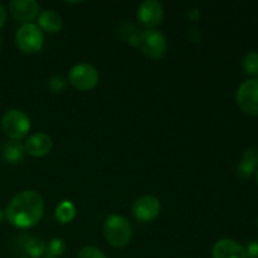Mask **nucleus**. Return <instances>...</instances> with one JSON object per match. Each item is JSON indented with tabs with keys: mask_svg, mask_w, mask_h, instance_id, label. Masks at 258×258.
Instances as JSON below:
<instances>
[{
	"mask_svg": "<svg viewBox=\"0 0 258 258\" xmlns=\"http://www.w3.org/2000/svg\"><path fill=\"white\" fill-rule=\"evenodd\" d=\"M5 218L17 228H30L40 221L44 212L42 196L35 190H23L13 197L5 209Z\"/></svg>",
	"mask_w": 258,
	"mask_h": 258,
	"instance_id": "1",
	"label": "nucleus"
},
{
	"mask_svg": "<svg viewBox=\"0 0 258 258\" xmlns=\"http://www.w3.org/2000/svg\"><path fill=\"white\" fill-rule=\"evenodd\" d=\"M76 216V207L70 201H63L55 208V217L60 223H70Z\"/></svg>",
	"mask_w": 258,
	"mask_h": 258,
	"instance_id": "16",
	"label": "nucleus"
},
{
	"mask_svg": "<svg viewBox=\"0 0 258 258\" xmlns=\"http://www.w3.org/2000/svg\"><path fill=\"white\" fill-rule=\"evenodd\" d=\"M160 202L154 196H141L134 202L133 214L138 221L151 222L160 214Z\"/></svg>",
	"mask_w": 258,
	"mask_h": 258,
	"instance_id": "8",
	"label": "nucleus"
},
{
	"mask_svg": "<svg viewBox=\"0 0 258 258\" xmlns=\"http://www.w3.org/2000/svg\"><path fill=\"white\" fill-rule=\"evenodd\" d=\"M236 100L243 112L258 116V78H251L241 83L237 90Z\"/></svg>",
	"mask_w": 258,
	"mask_h": 258,
	"instance_id": "6",
	"label": "nucleus"
},
{
	"mask_svg": "<svg viewBox=\"0 0 258 258\" xmlns=\"http://www.w3.org/2000/svg\"><path fill=\"white\" fill-rule=\"evenodd\" d=\"M242 66L248 75L258 76V52L252 50L247 53L242 60Z\"/></svg>",
	"mask_w": 258,
	"mask_h": 258,
	"instance_id": "17",
	"label": "nucleus"
},
{
	"mask_svg": "<svg viewBox=\"0 0 258 258\" xmlns=\"http://www.w3.org/2000/svg\"><path fill=\"white\" fill-rule=\"evenodd\" d=\"M66 242L63 241L62 238H53L52 241L49 242L48 244V256L53 257V258H57L59 256H62L66 251Z\"/></svg>",
	"mask_w": 258,
	"mask_h": 258,
	"instance_id": "19",
	"label": "nucleus"
},
{
	"mask_svg": "<svg viewBox=\"0 0 258 258\" xmlns=\"http://www.w3.org/2000/svg\"><path fill=\"white\" fill-rule=\"evenodd\" d=\"M139 47L141 52L150 59H160L168 49V42L165 35L156 29H148L141 35Z\"/></svg>",
	"mask_w": 258,
	"mask_h": 258,
	"instance_id": "7",
	"label": "nucleus"
},
{
	"mask_svg": "<svg viewBox=\"0 0 258 258\" xmlns=\"http://www.w3.org/2000/svg\"><path fill=\"white\" fill-rule=\"evenodd\" d=\"M213 258H247L246 248L232 238H223L216 242L212 249Z\"/></svg>",
	"mask_w": 258,
	"mask_h": 258,
	"instance_id": "10",
	"label": "nucleus"
},
{
	"mask_svg": "<svg viewBox=\"0 0 258 258\" xmlns=\"http://www.w3.org/2000/svg\"><path fill=\"white\" fill-rule=\"evenodd\" d=\"M247 258H258V241H252L246 247Z\"/></svg>",
	"mask_w": 258,
	"mask_h": 258,
	"instance_id": "23",
	"label": "nucleus"
},
{
	"mask_svg": "<svg viewBox=\"0 0 258 258\" xmlns=\"http://www.w3.org/2000/svg\"><path fill=\"white\" fill-rule=\"evenodd\" d=\"M2 130L10 140H20L25 138L30 130L29 116L22 110L12 108L3 115L0 121Z\"/></svg>",
	"mask_w": 258,
	"mask_h": 258,
	"instance_id": "3",
	"label": "nucleus"
},
{
	"mask_svg": "<svg viewBox=\"0 0 258 258\" xmlns=\"http://www.w3.org/2000/svg\"><path fill=\"white\" fill-rule=\"evenodd\" d=\"M0 50H2V37H0Z\"/></svg>",
	"mask_w": 258,
	"mask_h": 258,
	"instance_id": "27",
	"label": "nucleus"
},
{
	"mask_svg": "<svg viewBox=\"0 0 258 258\" xmlns=\"http://www.w3.org/2000/svg\"><path fill=\"white\" fill-rule=\"evenodd\" d=\"M256 181H257V185H258V170L256 171Z\"/></svg>",
	"mask_w": 258,
	"mask_h": 258,
	"instance_id": "26",
	"label": "nucleus"
},
{
	"mask_svg": "<svg viewBox=\"0 0 258 258\" xmlns=\"http://www.w3.org/2000/svg\"><path fill=\"white\" fill-rule=\"evenodd\" d=\"M258 168L254 163L247 160V159L242 158L241 163L238 164V168H237V173L241 179H248L251 178L252 174L254 173V170Z\"/></svg>",
	"mask_w": 258,
	"mask_h": 258,
	"instance_id": "18",
	"label": "nucleus"
},
{
	"mask_svg": "<svg viewBox=\"0 0 258 258\" xmlns=\"http://www.w3.org/2000/svg\"><path fill=\"white\" fill-rule=\"evenodd\" d=\"M77 258H107L100 248L95 246H86L80 249Z\"/></svg>",
	"mask_w": 258,
	"mask_h": 258,
	"instance_id": "21",
	"label": "nucleus"
},
{
	"mask_svg": "<svg viewBox=\"0 0 258 258\" xmlns=\"http://www.w3.org/2000/svg\"><path fill=\"white\" fill-rule=\"evenodd\" d=\"M164 18V8L160 2L145 0L138 8V19L144 27L154 29L158 27Z\"/></svg>",
	"mask_w": 258,
	"mask_h": 258,
	"instance_id": "9",
	"label": "nucleus"
},
{
	"mask_svg": "<svg viewBox=\"0 0 258 258\" xmlns=\"http://www.w3.org/2000/svg\"><path fill=\"white\" fill-rule=\"evenodd\" d=\"M67 85L68 80L66 77H63L62 75L53 76V77H50L49 81H48V87H49V90L54 93L63 92V91L66 90V87H67Z\"/></svg>",
	"mask_w": 258,
	"mask_h": 258,
	"instance_id": "20",
	"label": "nucleus"
},
{
	"mask_svg": "<svg viewBox=\"0 0 258 258\" xmlns=\"http://www.w3.org/2000/svg\"><path fill=\"white\" fill-rule=\"evenodd\" d=\"M44 35L42 29L34 23H25L15 34V44L23 53H37L42 49Z\"/></svg>",
	"mask_w": 258,
	"mask_h": 258,
	"instance_id": "4",
	"label": "nucleus"
},
{
	"mask_svg": "<svg viewBox=\"0 0 258 258\" xmlns=\"http://www.w3.org/2000/svg\"><path fill=\"white\" fill-rule=\"evenodd\" d=\"M242 158L252 161V163H254L258 166V149L248 148L247 150H244L243 156H242Z\"/></svg>",
	"mask_w": 258,
	"mask_h": 258,
	"instance_id": "22",
	"label": "nucleus"
},
{
	"mask_svg": "<svg viewBox=\"0 0 258 258\" xmlns=\"http://www.w3.org/2000/svg\"><path fill=\"white\" fill-rule=\"evenodd\" d=\"M4 218H5V212L3 211L2 208H0V223H2L3 219H4Z\"/></svg>",
	"mask_w": 258,
	"mask_h": 258,
	"instance_id": "25",
	"label": "nucleus"
},
{
	"mask_svg": "<svg viewBox=\"0 0 258 258\" xmlns=\"http://www.w3.org/2000/svg\"><path fill=\"white\" fill-rule=\"evenodd\" d=\"M38 27L47 33H58L63 27L62 17L54 10H43L38 17Z\"/></svg>",
	"mask_w": 258,
	"mask_h": 258,
	"instance_id": "13",
	"label": "nucleus"
},
{
	"mask_svg": "<svg viewBox=\"0 0 258 258\" xmlns=\"http://www.w3.org/2000/svg\"><path fill=\"white\" fill-rule=\"evenodd\" d=\"M52 138L44 133L33 134L32 136L28 138V140L24 144L25 153L34 156V158H42V156L47 155L52 150Z\"/></svg>",
	"mask_w": 258,
	"mask_h": 258,
	"instance_id": "12",
	"label": "nucleus"
},
{
	"mask_svg": "<svg viewBox=\"0 0 258 258\" xmlns=\"http://www.w3.org/2000/svg\"><path fill=\"white\" fill-rule=\"evenodd\" d=\"M5 20H7V10H5L4 5L0 3V29L5 24Z\"/></svg>",
	"mask_w": 258,
	"mask_h": 258,
	"instance_id": "24",
	"label": "nucleus"
},
{
	"mask_svg": "<svg viewBox=\"0 0 258 258\" xmlns=\"http://www.w3.org/2000/svg\"><path fill=\"white\" fill-rule=\"evenodd\" d=\"M9 12L14 19L29 23L39 13V4L35 0H12L9 3Z\"/></svg>",
	"mask_w": 258,
	"mask_h": 258,
	"instance_id": "11",
	"label": "nucleus"
},
{
	"mask_svg": "<svg viewBox=\"0 0 258 258\" xmlns=\"http://www.w3.org/2000/svg\"><path fill=\"white\" fill-rule=\"evenodd\" d=\"M24 251L28 257L39 258L47 252V246L43 242V239L38 237H28L24 241Z\"/></svg>",
	"mask_w": 258,
	"mask_h": 258,
	"instance_id": "15",
	"label": "nucleus"
},
{
	"mask_svg": "<svg viewBox=\"0 0 258 258\" xmlns=\"http://www.w3.org/2000/svg\"><path fill=\"white\" fill-rule=\"evenodd\" d=\"M3 159L9 164H18L24 159L25 148L19 140H8L3 144Z\"/></svg>",
	"mask_w": 258,
	"mask_h": 258,
	"instance_id": "14",
	"label": "nucleus"
},
{
	"mask_svg": "<svg viewBox=\"0 0 258 258\" xmlns=\"http://www.w3.org/2000/svg\"><path fill=\"white\" fill-rule=\"evenodd\" d=\"M103 236L107 243L115 248L127 246L133 238V226L122 216L112 214L103 224Z\"/></svg>",
	"mask_w": 258,
	"mask_h": 258,
	"instance_id": "2",
	"label": "nucleus"
},
{
	"mask_svg": "<svg viewBox=\"0 0 258 258\" xmlns=\"http://www.w3.org/2000/svg\"><path fill=\"white\" fill-rule=\"evenodd\" d=\"M257 224H258V217H257Z\"/></svg>",
	"mask_w": 258,
	"mask_h": 258,
	"instance_id": "28",
	"label": "nucleus"
},
{
	"mask_svg": "<svg viewBox=\"0 0 258 258\" xmlns=\"http://www.w3.org/2000/svg\"><path fill=\"white\" fill-rule=\"evenodd\" d=\"M68 80L71 85L78 91H91L98 85L100 75L95 66L88 63H78L71 68Z\"/></svg>",
	"mask_w": 258,
	"mask_h": 258,
	"instance_id": "5",
	"label": "nucleus"
}]
</instances>
